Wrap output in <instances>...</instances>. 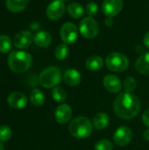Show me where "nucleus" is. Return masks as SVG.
I'll return each instance as SVG.
<instances>
[{
    "instance_id": "f257e3e1",
    "label": "nucleus",
    "mask_w": 149,
    "mask_h": 150,
    "mask_svg": "<svg viewBox=\"0 0 149 150\" xmlns=\"http://www.w3.org/2000/svg\"><path fill=\"white\" fill-rule=\"evenodd\" d=\"M113 109L115 114L123 120H130L138 115L141 110L140 99L131 92L120 93L115 99Z\"/></svg>"
},
{
    "instance_id": "f03ea898",
    "label": "nucleus",
    "mask_w": 149,
    "mask_h": 150,
    "mask_svg": "<svg viewBox=\"0 0 149 150\" xmlns=\"http://www.w3.org/2000/svg\"><path fill=\"white\" fill-rule=\"evenodd\" d=\"M8 66L15 73H23L30 69L32 63L31 54L25 51H11L7 59Z\"/></svg>"
},
{
    "instance_id": "7ed1b4c3",
    "label": "nucleus",
    "mask_w": 149,
    "mask_h": 150,
    "mask_svg": "<svg viewBox=\"0 0 149 150\" xmlns=\"http://www.w3.org/2000/svg\"><path fill=\"white\" fill-rule=\"evenodd\" d=\"M70 134L77 139H84L92 134L91 121L83 116L77 117L71 121L68 127Z\"/></svg>"
},
{
    "instance_id": "20e7f679",
    "label": "nucleus",
    "mask_w": 149,
    "mask_h": 150,
    "mask_svg": "<svg viewBox=\"0 0 149 150\" xmlns=\"http://www.w3.org/2000/svg\"><path fill=\"white\" fill-rule=\"evenodd\" d=\"M61 72L57 67H48L40 75V83L46 89L54 88L61 83Z\"/></svg>"
},
{
    "instance_id": "39448f33",
    "label": "nucleus",
    "mask_w": 149,
    "mask_h": 150,
    "mask_svg": "<svg viewBox=\"0 0 149 150\" xmlns=\"http://www.w3.org/2000/svg\"><path fill=\"white\" fill-rule=\"evenodd\" d=\"M107 68L113 72H123L129 67L128 58L122 53L113 52L107 55L105 59Z\"/></svg>"
},
{
    "instance_id": "423d86ee",
    "label": "nucleus",
    "mask_w": 149,
    "mask_h": 150,
    "mask_svg": "<svg viewBox=\"0 0 149 150\" xmlns=\"http://www.w3.org/2000/svg\"><path fill=\"white\" fill-rule=\"evenodd\" d=\"M79 31L84 38L93 39L97 36L99 33V26L97 22L92 17H87L81 20Z\"/></svg>"
},
{
    "instance_id": "0eeeda50",
    "label": "nucleus",
    "mask_w": 149,
    "mask_h": 150,
    "mask_svg": "<svg viewBox=\"0 0 149 150\" xmlns=\"http://www.w3.org/2000/svg\"><path fill=\"white\" fill-rule=\"evenodd\" d=\"M60 34L63 43L67 45L72 44L75 41H76L78 38V29L75 24L68 22L62 25Z\"/></svg>"
},
{
    "instance_id": "6e6552de",
    "label": "nucleus",
    "mask_w": 149,
    "mask_h": 150,
    "mask_svg": "<svg viewBox=\"0 0 149 150\" xmlns=\"http://www.w3.org/2000/svg\"><path fill=\"white\" fill-rule=\"evenodd\" d=\"M65 11V4L61 0H54L52 1L46 11L47 17L50 20H57L61 18Z\"/></svg>"
},
{
    "instance_id": "1a4fd4ad",
    "label": "nucleus",
    "mask_w": 149,
    "mask_h": 150,
    "mask_svg": "<svg viewBox=\"0 0 149 150\" xmlns=\"http://www.w3.org/2000/svg\"><path fill=\"white\" fill-rule=\"evenodd\" d=\"M123 5L122 0H105L102 4V11L106 17L113 18L121 11Z\"/></svg>"
},
{
    "instance_id": "9d476101",
    "label": "nucleus",
    "mask_w": 149,
    "mask_h": 150,
    "mask_svg": "<svg viewBox=\"0 0 149 150\" xmlns=\"http://www.w3.org/2000/svg\"><path fill=\"white\" fill-rule=\"evenodd\" d=\"M133 138V133L128 127H119L114 133V142L119 146H126L130 143Z\"/></svg>"
},
{
    "instance_id": "9b49d317",
    "label": "nucleus",
    "mask_w": 149,
    "mask_h": 150,
    "mask_svg": "<svg viewBox=\"0 0 149 150\" xmlns=\"http://www.w3.org/2000/svg\"><path fill=\"white\" fill-rule=\"evenodd\" d=\"M32 41H33V36L32 33L27 30H24L18 33L13 39L15 47L19 49L27 48L32 44Z\"/></svg>"
},
{
    "instance_id": "f8f14e48",
    "label": "nucleus",
    "mask_w": 149,
    "mask_h": 150,
    "mask_svg": "<svg viewBox=\"0 0 149 150\" xmlns=\"http://www.w3.org/2000/svg\"><path fill=\"white\" fill-rule=\"evenodd\" d=\"M7 102L11 108L14 109H23L27 105V98L25 94L18 91H14L9 94L7 98Z\"/></svg>"
},
{
    "instance_id": "ddd939ff",
    "label": "nucleus",
    "mask_w": 149,
    "mask_h": 150,
    "mask_svg": "<svg viewBox=\"0 0 149 150\" xmlns=\"http://www.w3.org/2000/svg\"><path fill=\"white\" fill-rule=\"evenodd\" d=\"M72 116V109L67 104H62L59 105L54 112L55 120L59 124H66L69 121Z\"/></svg>"
},
{
    "instance_id": "4468645a",
    "label": "nucleus",
    "mask_w": 149,
    "mask_h": 150,
    "mask_svg": "<svg viewBox=\"0 0 149 150\" xmlns=\"http://www.w3.org/2000/svg\"><path fill=\"white\" fill-rule=\"evenodd\" d=\"M103 83L106 91L111 93H117L122 88V84L119 78L114 75H106L104 77Z\"/></svg>"
},
{
    "instance_id": "2eb2a0df",
    "label": "nucleus",
    "mask_w": 149,
    "mask_h": 150,
    "mask_svg": "<svg viewBox=\"0 0 149 150\" xmlns=\"http://www.w3.org/2000/svg\"><path fill=\"white\" fill-rule=\"evenodd\" d=\"M63 80L67 85L75 87L81 82V74L75 69H69L65 71L63 75Z\"/></svg>"
},
{
    "instance_id": "dca6fc26",
    "label": "nucleus",
    "mask_w": 149,
    "mask_h": 150,
    "mask_svg": "<svg viewBox=\"0 0 149 150\" xmlns=\"http://www.w3.org/2000/svg\"><path fill=\"white\" fill-rule=\"evenodd\" d=\"M52 36L48 32L40 31L33 35V42L40 47H47L51 44Z\"/></svg>"
},
{
    "instance_id": "f3484780",
    "label": "nucleus",
    "mask_w": 149,
    "mask_h": 150,
    "mask_svg": "<svg viewBox=\"0 0 149 150\" xmlns=\"http://www.w3.org/2000/svg\"><path fill=\"white\" fill-rule=\"evenodd\" d=\"M136 70L142 75H149V52L142 54L135 62Z\"/></svg>"
},
{
    "instance_id": "a211bd4d",
    "label": "nucleus",
    "mask_w": 149,
    "mask_h": 150,
    "mask_svg": "<svg viewBox=\"0 0 149 150\" xmlns=\"http://www.w3.org/2000/svg\"><path fill=\"white\" fill-rule=\"evenodd\" d=\"M29 0H6V7L11 12H20L24 11Z\"/></svg>"
},
{
    "instance_id": "6ab92c4d",
    "label": "nucleus",
    "mask_w": 149,
    "mask_h": 150,
    "mask_svg": "<svg viewBox=\"0 0 149 150\" xmlns=\"http://www.w3.org/2000/svg\"><path fill=\"white\" fill-rule=\"evenodd\" d=\"M85 66L87 69L90 71H97L102 69V67L104 66V61L100 56L92 55L87 59L85 62Z\"/></svg>"
},
{
    "instance_id": "aec40b11",
    "label": "nucleus",
    "mask_w": 149,
    "mask_h": 150,
    "mask_svg": "<svg viewBox=\"0 0 149 150\" xmlns=\"http://www.w3.org/2000/svg\"><path fill=\"white\" fill-rule=\"evenodd\" d=\"M109 122H110V119L108 115L105 112H99L96 114L93 119V125L95 128L97 130H103L105 127H107Z\"/></svg>"
},
{
    "instance_id": "412c9836",
    "label": "nucleus",
    "mask_w": 149,
    "mask_h": 150,
    "mask_svg": "<svg viewBox=\"0 0 149 150\" xmlns=\"http://www.w3.org/2000/svg\"><path fill=\"white\" fill-rule=\"evenodd\" d=\"M67 10L68 15L74 18H80L84 14V8L81 4H78L76 2L69 4Z\"/></svg>"
},
{
    "instance_id": "4be33fe9",
    "label": "nucleus",
    "mask_w": 149,
    "mask_h": 150,
    "mask_svg": "<svg viewBox=\"0 0 149 150\" xmlns=\"http://www.w3.org/2000/svg\"><path fill=\"white\" fill-rule=\"evenodd\" d=\"M30 101L35 106H40L45 102V96L39 89H33L30 94Z\"/></svg>"
},
{
    "instance_id": "5701e85b",
    "label": "nucleus",
    "mask_w": 149,
    "mask_h": 150,
    "mask_svg": "<svg viewBox=\"0 0 149 150\" xmlns=\"http://www.w3.org/2000/svg\"><path fill=\"white\" fill-rule=\"evenodd\" d=\"M11 49V40L8 35H0V52L6 54Z\"/></svg>"
},
{
    "instance_id": "b1692460",
    "label": "nucleus",
    "mask_w": 149,
    "mask_h": 150,
    "mask_svg": "<svg viewBox=\"0 0 149 150\" xmlns=\"http://www.w3.org/2000/svg\"><path fill=\"white\" fill-rule=\"evenodd\" d=\"M68 53H69L68 47L65 43H62V44L58 45L55 47V50H54V55L59 60H64V59H66L67 56L68 55Z\"/></svg>"
},
{
    "instance_id": "393cba45",
    "label": "nucleus",
    "mask_w": 149,
    "mask_h": 150,
    "mask_svg": "<svg viewBox=\"0 0 149 150\" xmlns=\"http://www.w3.org/2000/svg\"><path fill=\"white\" fill-rule=\"evenodd\" d=\"M52 98L56 102H63L67 98L66 91L61 87H54L52 91Z\"/></svg>"
},
{
    "instance_id": "a878e982",
    "label": "nucleus",
    "mask_w": 149,
    "mask_h": 150,
    "mask_svg": "<svg viewBox=\"0 0 149 150\" xmlns=\"http://www.w3.org/2000/svg\"><path fill=\"white\" fill-rule=\"evenodd\" d=\"M137 86V82L134 77L127 76L124 81V89L126 92H131L135 90Z\"/></svg>"
},
{
    "instance_id": "bb28decb",
    "label": "nucleus",
    "mask_w": 149,
    "mask_h": 150,
    "mask_svg": "<svg viewBox=\"0 0 149 150\" xmlns=\"http://www.w3.org/2000/svg\"><path fill=\"white\" fill-rule=\"evenodd\" d=\"M12 131L8 126L0 127V142H7L11 138Z\"/></svg>"
},
{
    "instance_id": "cd10ccee",
    "label": "nucleus",
    "mask_w": 149,
    "mask_h": 150,
    "mask_svg": "<svg viewBox=\"0 0 149 150\" xmlns=\"http://www.w3.org/2000/svg\"><path fill=\"white\" fill-rule=\"evenodd\" d=\"M113 144L112 142L106 139H103L98 141L95 145V150H112Z\"/></svg>"
},
{
    "instance_id": "c85d7f7f",
    "label": "nucleus",
    "mask_w": 149,
    "mask_h": 150,
    "mask_svg": "<svg viewBox=\"0 0 149 150\" xmlns=\"http://www.w3.org/2000/svg\"><path fill=\"white\" fill-rule=\"evenodd\" d=\"M97 11H98V5L95 3V2H90L86 7H85V11H86V14L89 16V17H93L95 16L97 13Z\"/></svg>"
},
{
    "instance_id": "c756f323",
    "label": "nucleus",
    "mask_w": 149,
    "mask_h": 150,
    "mask_svg": "<svg viewBox=\"0 0 149 150\" xmlns=\"http://www.w3.org/2000/svg\"><path fill=\"white\" fill-rule=\"evenodd\" d=\"M142 121L148 127H149V108L144 112L142 115Z\"/></svg>"
},
{
    "instance_id": "7c9ffc66",
    "label": "nucleus",
    "mask_w": 149,
    "mask_h": 150,
    "mask_svg": "<svg viewBox=\"0 0 149 150\" xmlns=\"http://www.w3.org/2000/svg\"><path fill=\"white\" fill-rule=\"evenodd\" d=\"M143 43L145 45L146 47L149 48V31L146 33V34L144 35V38H143Z\"/></svg>"
},
{
    "instance_id": "2f4dec72",
    "label": "nucleus",
    "mask_w": 149,
    "mask_h": 150,
    "mask_svg": "<svg viewBox=\"0 0 149 150\" xmlns=\"http://www.w3.org/2000/svg\"><path fill=\"white\" fill-rule=\"evenodd\" d=\"M105 24L107 25V26H112L113 25V19L111 17H106L105 20Z\"/></svg>"
},
{
    "instance_id": "473e14b6",
    "label": "nucleus",
    "mask_w": 149,
    "mask_h": 150,
    "mask_svg": "<svg viewBox=\"0 0 149 150\" xmlns=\"http://www.w3.org/2000/svg\"><path fill=\"white\" fill-rule=\"evenodd\" d=\"M143 137L146 141H149V129H147L144 134H143Z\"/></svg>"
},
{
    "instance_id": "72a5a7b5",
    "label": "nucleus",
    "mask_w": 149,
    "mask_h": 150,
    "mask_svg": "<svg viewBox=\"0 0 149 150\" xmlns=\"http://www.w3.org/2000/svg\"><path fill=\"white\" fill-rule=\"evenodd\" d=\"M0 150H4V146L2 144V142H0Z\"/></svg>"
},
{
    "instance_id": "f704fd0d",
    "label": "nucleus",
    "mask_w": 149,
    "mask_h": 150,
    "mask_svg": "<svg viewBox=\"0 0 149 150\" xmlns=\"http://www.w3.org/2000/svg\"><path fill=\"white\" fill-rule=\"evenodd\" d=\"M61 1H63V2H64V1H67V0H61Z\"/></svg>"
}]
</instances>
